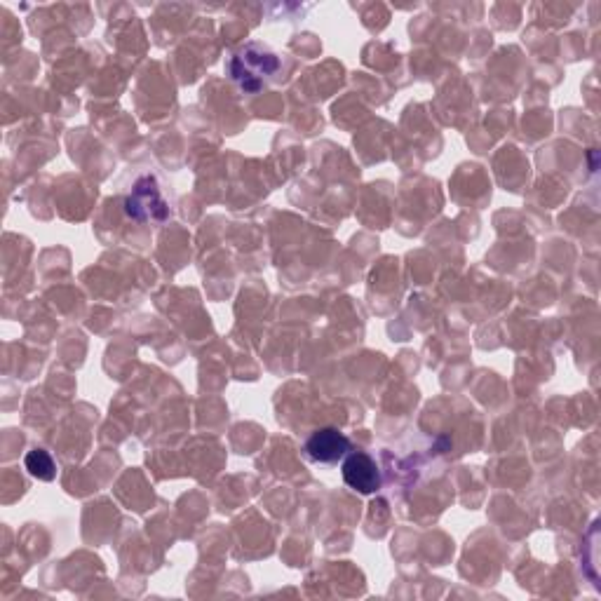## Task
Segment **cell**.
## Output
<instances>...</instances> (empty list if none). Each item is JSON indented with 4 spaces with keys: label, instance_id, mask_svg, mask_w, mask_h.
I'll return each instance as SVG.
<instances>
[{
    "label": "cell",
    "instance_id": "obj_2",
    "mask_svg": "<svg viewBox=\"0 0 601 601\" xmlns=\"http://www.w3.org/2000/svg\"><path fill=\"white\" fill-rule=\"evenodd\" d=\"M343 482L357 491V494L369 496L381 486V472H378L374 458L364 454V451H357V454H350L346 463H343Z\"/></svg>",
    "mask_w": 601,
    "mask_h": 601
},
{
    "label": "cell",
    "instance_id": "obj_4",
    "mask_svg": "<svg viewBox=\"0 0 601 601\" xmlns=\"http://www.w3.org/2000/svg\"><path fill=\"white\" fill-rule=\"evenodd\" d=\"M127 214L134 216L137 221L146 219H165L167 207L162 202L158 188H153L151 179L139 181L134 193L127 198Z\"/></svg>",
    "mask_w": 601,
    "mask_h": 601
},
{
    "label": "cell",
    "instance_id": "obj_5",
    "mask_svg": "<svg viewBox=\"0 0 601 601\" xmlns=\"http://www.w3.org/2000/svg\"><path fill=\"white\" fill-rule=\"evenodd\" d=\"M24 465L33 477L40 479V482H52V479L57 477V465H54L52 456L43 449L29 451L24 458Z\"/></svg>",
    "mask_w": 601,
    "mask_h": 601
},
{
    "label": "cell",
    "instance_id": "obj_1",
    "mask_svg": "<svg viewBox=\"0 0 601 601\" xmlns=\"http://www.w3.org/2000/svg\"><path fill=\"white\" fill-rule=\"evenodd\" d=\"M278 57L261 45H247L240 54H235L231 62V76L242 90L256 92L263 78L273 76L278 71Z\"/></svg>",
    "mask_w": 601,
    "mask_h": 601
},
{
    "label": "cell",
    "instance_id": "obj_3",
    "mask_svg": "<svg viewBox=\"0 0 601 601\" xmlns=\"http://www.w3.org/2000/svg\"><path fill=\"white\" fill-rule=\"evenodd\" d=\"M348 451H350V440L336 428L315 430L313 435H310V440L306 442L308 458H313L315 463H324V465L339 463Z\"/></svg>",
    "mask_w": 601,
    "mask_h": 601
}]
</instances>
